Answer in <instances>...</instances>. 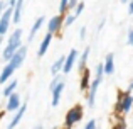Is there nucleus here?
I'll return each instance as SVG.
<instances>
[{"label": "nucleus", "mask_w": 133, "mask_h": 129, "mask_svg": "<svg viewBox=\"0 0 133 129\" xmlns=\"http://www.w3.org/2000/svg\"><path fill=\"white\" fill-rule=\"evenodd\" d=\"M96 75H94V80L93 83H89V93H88V105L93 109L94 107V100H96V93H98V88H99V83H101V78H103V65H98L96 66Z\"/></svg>", "instance_id": "7ed1b4c3"}, {"label": "nucleus", "mask_w": 133, "mask_h": 129, "mask_svg": "<svg viewBox=\"0 0 133 129\" xmlns=\"http://www.w3.org/2000/svg\"><path fill=\"white\" fill-rule=\"evenodd\" d=\"M22 29H15L14 31V34L10 36V39H9V43H7V48L3 49V53H2V58L5 61H10V58L14 56V54L19 51V48L22 46Z\"/></svg>", "instance_id": "f03ea898"}, {"label": "nucleus", "mask_w": 133, "mask_h": 129, "mask_svg": "<svg viewBox=\"0 0 133 129\" xmlns=\"http://www.w3.org/2000/svg\"><path fill=\"white\" fill-rule=\"evenodd\" d=\"M130 90H133V82H131V83H130Z\"/></svg>", "instance_id": "c756f323"}, {"label": "nucleus", "mask_w": 133, "mask_h": 129, "mask_svg": "<svg viewBox=\"0 0 133 129\" xmlns=\"http://www.w3.org/2000/svg\"><path fill=\"white\" fill-rule=\"evenodd\" d=\"M61 27H62V15H54L49 19V26H47L49 34H56Z\"/></svg>", "instance_id": "6e6552de"}, {"label": "nucleus", "mask_w": 133, "mask_h": 129, "mask_svg": "<svg viewBox=\"0 0 133 129\" xmlns=\"http://www.w3.org/2000/svg\"><path fill=\"white\" fill-rule=\"evenodd\" d=\"M59 82H61V78H59V76H56V78H54V80H52V82H51V85H49V88H51V90H52V88H54V87H56V85H57V83H59Z\"/></svg>", "instance_id": "b1692460"}, {"label": "nucleus", "mask_w": 133, "mask_h": 129, "mask_svg": "<svg viewBox=\"0 0 133 129\" xmlns=\"http://www.w3.org/2000/svg\"><path fill=\"white\" fill-rule=\"evenodd\" d=\"M25 109H27V104H22V105L19 107V109L15 110V116H14V119L9 122V126H7V129H14L17 126V124L20 122V119H22V116L25 114Z\"/></svg>", "instance_id": "1a4fd4ad"}, {"label": "nucleus", "mask_w": 133, "mask_h": 129, "mask_svg": "<svg viewBox=\"0 0 133 129\" xmlns=\"http://www.w3.org/2000/svg\"><path fill=\"white\" fill-rule=\"evenodd\" d=\"M84 129H96V121H89V122L88 124H86V126H84Z\"/></svg>", "instance_id": "5701e85b"}, {"label": "nucleus", "mask_w": 133, "mask_h": 129, "mask_svg": "<svg viewBox=\"0 0 133 129\" xmlns=\"http://www.w3.org/2000/svg\"><path fill=\"white\" fill-rule=\"evenodd\" d=\"M19 107H20V97H19V93L14 92L12 95L9 97V100H7V110H10V112H15Z\"/></svg>", "instance_id": "9d476101"}, {"label": "nucleus", "mask_w": 133, "mask_h": 129, "mask_svg": "<svg viewBox=\"0 0 133 129\" xmlns=\"http://www.w3.org/2000/svg\"><path fill=\"white\" fill-rule=\"evenodd\" d=\"M15 87H17V80H12V82H10L9 85H7L5 88H3V95H5L7 99H9V97H10V95L14 93V90H15Z\"/></svg>", "instance_id": "6ab92c4d"}, {"label": "nucleus", "mask_w": 133, "mask_h": 129, "mask_svg": "<svg viewBox=\"0 0 133 129\" xmlns=\"http://www.w3.org/2000/svg\"><path fill=\"white\" fill-rule=\"evenodd\" d=\"M128 44H130V46H133V29L128 32Z\"/></svg>", "instance_id": "393cba45"}, {"label": "nucleus", "mask_w": 133, "mask_h": 129, "mask_svg": "<svg viewBox=\"0 0 133 129\" xmlns=\"http://www.w3.org/2000/svg\"><path fill=\"white\" fill-rule=\"evenodd\" d=\"M51 39H52V34H45V37L42 39V43H41V46H39V56H44L45 54V51H47V48H49V44H51Z\"/></svg>", "instance_id": "4468645a"}, {"label": "nucleus", "mask_w": 133, "mask_h": 129, "mask_svg": "<svg viewBox=\"0 0 133 129\" xmlns=\"http://www.w3.org/2000/svg\"><path fill=\"white\" fill-rule=\"evenodd\" d=\"M34 129H42V126H36V127H34Z\"/></svg>", "instance_id": "c85d7f7f"}, {"label": "nucleus", "mask_w": 133, "mask_h": 129, "mask_svg": "<svg viewBox=\"0 0 133 129\" xmlns=\"http://www.w3.org/2000/svg\"><path fill=\"white\" fill-rule=\"evenodd\" d=\"M7 5H9V9L3 10V14L0 15V37L3 34H7V31L10 27V20H12V12H14V7H15V2L10 0V2H7Z\"/></svg>", "instance_id": "20e7f679"}, {"label": "nucleus", "mask_w": 133, "mask_h": 129, "mask_svg": "<svg viewBox=\"0 0 133 129\" xmlns=\"http://www.w3.org/2000/svg\"><path fill=\"white\" fill-rule=\"evenodd\" d=\"M83 9H84V2H79V3H78V7H76V12H74V15L78 17L79 14L83 12Z\"/></svg>", "instance_id": "4be33fe9"}, {"label": "nucleus", "mask_w": 133, "mask_h": 129, "mask_svg": "<svg viewBox=\"0 0 133 129\" xmlns=\"http://www.w3.org/2000/svg\"><path fill=\"white\" fill-rule=\"evenodd\" d=\"M131 107H133V95H131L130 92H125L123 95L118 99L116 109L120 110V112L127 114V112H130V110H131Z\"/></svg>", "instance_id": "423d86ee"}, {"label": "nucleus", "mask_w": 133, "mask_h": 129, "mask_svg": "<svg viewBox=\"0 0 133 129\" xmlns=\"http://www.w3.org/2000/svg\"><path fill=\"white\" fill-rule=\"evenodd\" d=\"M68 9H69L68 0H62V2H59V12H61V14H68Z\"/></svg>", "instance_id": "aec40b11"}, {"label": "nucleus", "mask_w": 133, "mask_h": 129, "mask_svg": "<svg viewBox=\"0 0 133 129\" xmlns=\"http://www.w3.org/2000/svg\"><path fill=\"white\" fill-rule=\"evenodd\" d=\"M74 20H76V15H74V14H71V15H68V17H66L64 26H66V27H68V26H71V24L74 22Z\"/></svg>", "instance_id": "412c9836"}, {"label": "nucleus", "mask_w": 133, "mask_h": 129, "mask_svg": "<svg viewBox=\"0 0 133 129\" xmlns=\"http://www.w3.org/2000/svg\"><path fill=\"white\" fill-rule=\"evenodd\" d=\"M62 90H64V82L61 80V82H59L57 85H56L54 88L51 90V92H52V107H56V105L59 104V100H61V93H62Z\"/></svg>", "instance_id": "9b49d317"}, {"label": "nucleus", "mask_w": 133, "mask_h": 129, "mask_svg": "<svg viewBox=\"0 0 133 129\" xmlns=\"http://www.w3.org/2000/svg\"><path fill=\"white\" fill-rule=\"evenodd\" d=\"M115 58L113 54H106V60H104V65H103V73H106V75H111V73L115 71Z\"/></svg>", "instance_id": "f8f14e48"}, {"label": "nucleus", "mask_w": 133, "mask_h": 129, "mask_svg": "<svg viewBox=\"0 0 133 129\" xmlns=\"http://www.w3.org/2000/svg\"><path fill=\"white\" fill-rule=\"evenodd\" d=\"M42 24H44V17H39V19L34 22V26H32V29H30V34H29V41H32L34 39V36H36V32L42 27Z\"/></svg>", "instance_id": "dca6fc26"}, {"label": "nucleus", "mask_w": 133, "mask_h": 129, "mask_svg": "<svg viewBox=\"0 0 133 129\" xmlns=\"http://www.w3.org/2000/svg\"><path fill=\"white\" fill-rule=\"evenodd\" d=\"M78 3L79 2H76V0H71V2H68V5H69V9H74V7H78Z\"/></svg>", "instance_id": "a878e982"}, {"label": "nucleus", "mask_w": 133, "mask_h": 129, "mask_svg": "<svg viewBox=\"0 0 133 129\" xmlns=\"http://www.w3.org/2000/svg\"><path fill=\"white\" fill-rule=\"evenodd\" d=\"M81 119H83V107H81V105L71 107V109L68 110V114H66V121H64L66 129L71 127V126H74V124L79 122Z\"/></svg>", "instance_id": "39448f33"}, {"label": "nucleus", "mask_w": 133, "mask_h": 129, "mask_svg": "<svg viewBox=\"0 0 133 129\" xmlns=\"http://www.w3.org/2000/svg\"><path fill=\"white\" fill-rule=\"evenodd\" d=\"M62 65H64V56H61V58H57V60L52 63L51 66V71H52V75H56V73H59L62 70Z\"/></svg>", "instance_id": "f3484780"}, {"label": "nucleus", "mask_w": 133, "mask_h": 129, "mask_svg": "<svg viewBox=\"0 0 133 129\" xmlns=\"http://www.w3.org/2000/svg\"><path fill=\"white\" fill-rule=\"evenodd\" d=\"M22 9H24V2H15V7H14V15H12V22L19 24L20 17H22Z\"/></svg>", "instance_id": "ddd939ff"}, {"label": "nucleus", "mask_w": 133, "mask_h": 129, "mask_svg": "<svg viewBox=\"0 0 133 129\" xmlns=\"http://www.w3.org/2000/svg\"><path fill=\"white\" fill-rule=\"evenodd\" d=\"M89 76H91V71L89 70H84V71H83V75H81V83H79V88L81 90H86L89 87Z\"/></svg>", "instance_id": "2eb2a0df"}, {"label": "nucleus", "mask_w": 133, "mask_h": 129, "mask_svg": "<svg viewBox=\"0 0 133 129\" xmlns=\"http://www.w3.org/2000/svg\"><path fill=\"white\" fill-rule=\"evenodd\" d=\"M88 56H89V48H86V49L83 51V54H81V60H79V66H78V68L81 70V71H84V70H86V61H88Z\"/></svg>", "instance_id": "a211bd4d"}, {"label": "nucleus", "mask_w": 133, "mask_h": 129, "mask_svg": "<svg viewBox=\"0 0 133 129\" xmlns=\"http://www.w3.org/2000/svg\"><path fill=\"white\" fill-rule=\"evenodd\" d=\"M3 5H5V3H3V2H0V15L3 14Z\"/></svg>", "instance_id": "cd10ccee"}, {"label": "nucleus", "mask_w": 133, "mask_h": 129, "mask_svg": "<svg viewBox=\"0 0 133 129\" xmlns=\"http://www.w3.org/2000/svg\"><path fill=\"white\" fill-rule=\"evenodd\" d=\"M76 60H78V51L76 49H71L69 51V54L64 58V65H62V71L64 73H69L72 70V66H74Z\"/></svg>", "instance_id": "0eeeda50"}, {"label": "nucleus", "mask_w": 133, "mask_h": 129, "mask_svg": "<svg viewBox=\"0 0 133 129\" xmlns=\"http://www.w3.org/2000/svg\"><path fill=\"white\" fill-rule=\"evenodd\" d=\"M128 10H130V14H133V2L128 3Z\"/></svg>", "instance_id": "bb28decb"}, {"label": "nucleus", "mask_w": 133, "mask_h": 129, "mask_svg": "<svg viewBox=\"0 0 133 129\" xmlns=\"http://www.w3.org/2000/svg\"><path fill=\"white\" fill-rule=\"evenodd\" d=\"M25 54H27V48H25V46H20L19 51H17V53L14 54L12 58H10L9 63L3 66L2 73H0V83H5L7 80L12 78V73L24 63V60H25Z\"/></svg>", "instance_id": "f257e3e1"}]
</instances>
